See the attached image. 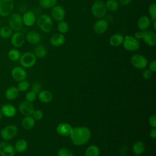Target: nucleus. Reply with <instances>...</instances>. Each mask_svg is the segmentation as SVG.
<instances>
[{
  "instance_id": "obj_46",
  "label": "nucleus",
  "mask_w": 156,
  "mask_h": 156,
  "mask_svg": "<svg viewBox=\"0 0 156 156\" xmlns=\"http://www.w3.org/2000/svg\"><path fill=\"white\" fill-rule=\"evenodd\" d=\"M149 135L150 136L153 138V139H155V137H156V129L155 127L154 128H152L150 132H149Z\"/></svg>"
},
{
  "instance_id": "obj_8",
  "label": "nucleus",
  "mask_w": 156,
  "mask_h": 156,
  "mask_svg": "<svg viewBox=\"0 0 156 156\" xmlns=\"http://www.w3.org/2000/svg\"><path fill=\"white\" fill-rule=\"evenodd\" d=\"M14 8L13 0H0V16H9Z\"/></svg>"
},
{
  "instance_id": "obj_12",
  "label": "nucleus",
  "mask_w": 156,
  "mask_h": 156,
  "mask_svg": "<svg viewBox=\"0 0 156 156\" xmlns=\"http://www.w3.org/2000/svg\"><path fill=\"white\" fill-rule=\"evenodd\" d=\"M25 36L24 34L20 31L15 32L10 37V42L13 46L15 48H21L25 43Z\"/></svg>"
},
{
  "instance_id": "obj_19",
  "label": "nucleus",
  "mask_w": 156,
  "mask_h": 156,
  "mask_svg": "<svg viewBox=\"0 0 156 156\" xmlns=\"http://www.w3.org/2000/svg\"><path fill=\"white\" fill-rule=\"evenodd\" d=\"M25 39L28 43L32 44H36L40 42L41 35L40 34L35 30H29L25 35Z\"/></svg>"
},
{
  "instance_id": "obj_36",
  "label": "nucleus",
  "mask_w": 156,
  "mask_h": 156,
  "mask_svg": "<svg viewBox=\"0 0 156 156\" xmlns=\"http://www.w3.org/2000/svg\"><path fill=\"white\" fill-rule=\"evenodd\" d=\"M57 29L59 33L64 34L66 33L69 30V24L66 21L64 20L58 22L57 24Z\"/></svg>"
},
{
  "instance_id": "obj_21",
  "label": "nucleus",
  "mask_w": 156,
  "mask_h": 156,
  "mask_svg": "<svg viewBox=\"0 0 156 156\" xmlns=\"http://www.w3.org/2000/svg\"><path fill=\"white\" fill-rule=\"evenodd\" d=\"M1 112L4 116L12 118L15 116L16 113V109L13 105L10 104H5L2 106Z\"/></svg>"
},
{
  "instance_id": "obj_40",
  "label": "nucleus",
  "mask_w": 156,
  "mask_h": 156,
  "mask_svg": "<svg viewBox=\"0 0 156 156\" xmlns=\"http://www.w3.org/2000/svg\"><path fill=\"white\" fill-rule=\"evenodd\" d=\"M36 98H37L36 94L34 92H33L32 91H28L25 95L26 101H27L29 102H31V103L35 101Z\"/></svg>"
},
{
  "instance_id": "obj_27",
  "label": "nucleus",
  "mask_w": 156,
  "mask_h": 156,
  "mask_svg": "<svg viewBox=\"0 0 156 156\" xmlns=\"http://www.w3.org/2000/svg\"><path fill=\"white\" fill-rule=\"evenodd\" d=\"M145 150V144L143 141L135 142L132 146V151L135 155H141Z\"/></svg>"
},
{
  "instance_id": "obj_25",
  "label": "nucleus",
  "mask_w": 156,
  "mask_h": 156,
  "mask_svg": "<svg viewBox=\"0 0 156 156\" xmlns=\"http://www.w3.org/2000/svg\"><path fill=\"white\" fill-rule=\"evenodd\" d=\"M19 94V91L17 87H10L5 91V97L6 99L10 101H12L16 99Z\"/></svg>"
},
{
  "instance_id": "obj_15",
  "label": "nucleus",
  "mask_w": 156,
  "mask_h": 156,
  "mask_svg": "<svg viewBox=\"0 0 156 156\" xmlns=\"http://www.w3.org/2000/svg\"><path fill=\"white\" fill-rule=\"evenodd\" d=\"M11 76L14 80L20 82L25 80L27 76V73L23 67L15 66L11 71Z\"/></svg>"
},
{
  "instance_id": "obj_32",
  "label": "nucleus",
  "mask_w": 156,
  "mask_h": 156,
  "mask_svg": "<svg viewBox=\"0 0 156 156\" xmlns=\"http://www.w3.org/2000/svg\"><path fill=\"white\" fill-rule=\"evenodd\" d=\"M13 34L12 30L9 26H4L0 29V37L2 38H10Z\"/></svg>"
},
{
  "instance_id": "obj_45",
  "label": "nucleus",
  "mask_w": 156,
  "mask_h": 156,
  "mask_svg": "<svg viewBox=\"0 0 156 156\" xmlns=\"http://www.w3.org/2000/svg\"><path fill=\"white\" fill-rule=\"evenodd\" d=\"M136 39H137L138 40H141V37H142V31L140 30H138L136 32H135L134 33V36H133Z\"/></svg>"
},
{
  "instance_id": "obj_9",
  "label": "nucleus",
  "mask_w": 156,
  "mask_h": 156,
  "mask_svg": "<svg viewBox=\"0 0 156 156\" xmlns=\"http://www.w3.org/2000/svg\"><path fill=\"white\" fill-rule=\"evenodd\" d=\"M18 133V128L13 124L8 125L2 129L0 132L1 136L5 141L10 140L14 138Z\"/></svg>"
},
{
  "instance_id": "obj_7",
  "label": "nucleus",
  "mask_w": 156,
  "mask_h": 156,
  "mask_svg": "<svg viewBox=\"0 0 156 156\" xmlns=\"http://www.w3.org/2000/svg\"><path fill=\"white\" fill-rule=\"evenodd\" d=\"M130 63L135 68L142 69H144L147 66L148 61L147 58L143 55L136 54L132 56L130 58Z\"/></svg>"
},
{
  "instance_id": "obj_37",
  "label": "nucleus",
  "mask_w": 156,
  "mask_h": 156,
  "mask_svg": "<svg viewBox=\"0 0 156 156\" xmlns=\"http://www.w3.org/2000/svg\"><path fill=\"white\" fill-rule=\"evenodd\" d=\"M29 88V83L28 81L26 80L20 81L17 86V88L18 91L21 92L26 91Z\"/></svg>"
},
{
  "instance_id": "obj_38",
  "label": "nucleus",
  "mask_w": 156,
  "mask_h": 156,
  "mask_svg": "<svg viewBox=\"0 0 156 156\" xmlns=\"http://www.w3.org/2000/svg\"><path fill=\"white\" fill-rule=\"evenodd\" d=\"M32 116L35 120L38 121V120H40L43 118V113L41 110H39V109L34 110V111L32 113Z\"/></svg>"
},
{
  "instance_id": "obj_17",
  "label": "nucleus",
  "mask_w": 156,
  "mask_h": 156,
  "mask_svg": "<svg viewBox=\"0 0 156 156\" xmlns=\"http://www.w3.org/2000/svg\"><path fill=\"white\" fill-rule=\"evenodd\" d=\"M73 130L72 126L66 122H62L57 125L56 127L57 133L62 136H69Z\"/></svg>"
},
{
  "instance_id": "obj_5",
  "label": "nucleus",
  "mask_w": 156,
  "mask_h": 156,
  "mask_svg": "<svg viewBox=\"0 0 156 156\" xmlns=\"http://www.w3.org/2000/svg\"><path fill=\"white\" fill-rule=\"evenodd\" d=\"M122 44L123 48L128 51H136L140 46L139 40L132 35L125 36Z\"/></svg>"
},
{
  "instance_id": "obj_33",
  "label": "nucleus",
  "mask_w": 156,
  "mask_h": 156,
  "mask_svg": "<svg viewBox=\"0 0 156 156\" xmlns=\"http://www.w3.org/2000/svg\"><path fill=\"white\" fill-rule=\"evenodd\" d=\"M57 3V0H39L40 5L44 9H52Z\"/></svg>"
},
{
  "instance_id": "obj_6",
  "label": "nucleus",
  "mask_w": 156,
  "mask_h": 156,
  "mask_svg": "<svg viewBox=\"0 0 156 156\" xmlns=\"http://www.w3.org/2000/svg\"><path fill=\"white\" fill-rule=\"evenodd\" d=\"M20 63L23 68H31L36 63L37 57L33 52H26L21 55L19 59Z\"/></svg>"
},
{
  "instance_id": "obj_22",
  "label": "nucleus",
  "mask_w": 156,
  "mask_h": 156,
  "mask_svg": "<svg viewBox=\"0 0 156 156\" xmlns=\"http://www.w3.org/2000/svg\"><path fill=\"white\" fill-rule=\"evenodd\" d=\"M150 24V18L146 15H142L137 21V27L140 31H144L148 29Z\"/></svg>"
},
{
  "instance_id": "obj_24",
  "label": "nucleus",
  "mask_w": 156,
  "mask_h": 156,
  "mask_svg": "<svg viewBox=\"0 0 156 156\" xmlns=\"http://www.w3.org/2000/svg\"><path fill=\"white\" fill-rule=\"evenodd\" d=\"M38 98L41 102L49 103L53 99V94L48 90H43L38 93Z\"/></svg>"
},
{
  "instance_id": "obj_29",
  "label": "nucleus",
  "mask_w": 156,
  "mask_h": 156,
  "mask_svg": "<svg viewBox=\"0 0 156 156\" xmlns=\"http://www.w3.org/2000/svg\"><path fill=\"white\" fill-rule=\"evenodd\" d=\"M34 54L36 57L42 58L46 55L47 49L44 46L41 44H38L35 48Z\"/></svg>"
},
{
  "instance_id": "obj_47",
  "label": "nucleus",
  "mask_w": 156,
  "mask_h": 156,
  "mask_svg": "<svg viewBox=\"0 0 156 156\" xmlns=\"http://www.w3.org/2000/svg\"><path fill=\"white\" fill-rule=\"evenodd\" d=\"M120 3L123 5H129L133 0H119Z\"/></svg>"
},
{
  "instance_id": "obj_48",
  "label": "nucleus",
  "mask_w": 156,
  "mask_h": 156,
  "mask_svg": "<svg viewBox=\"0 0 156 156\" xmlns=\"http://www.w3.org/2000/svg\"><path fill=\"white\" fill-rule=\"evenodd\" d=\"M153 23V29L155 31L156 30V21H154V22H152Z\"/></svg>"
},
{
  "instance_id": "obj_35",
  "label": "nucleus",
  "mask_w": 156,
  "mask_h": 156,
  "mask_svg": "<svg viewBox=\"0 0 156 156\" xmlns=\"http://www.w3.org/2000/svg\"><path fill=\"white\" fill-rule=\"evenodd\" d=\"M148 13L150 16L151 22L156 21V4L153 2L148 7Z\"/></svg>"
},
{
  "instance_id": "obj_2",
  "label": "nucleus",
  "mask_w": 156,
  "mask_h": 156,
  "mask_svg": "<svg viewBox=\"0 0 156 156\" xmlns=\"http://www.w3.org/2000/svg\"><path fill=\"white\" fill-rule=\"evenodd\" d=\"M36 23L38 28L44 33H49L52 29V19L47 14L40 15L36 20Z\"/></svg>"
},
{
  "instance_id": "obj_50",
  "label": "nucleus",
  "mask_w": 156,
  "mask_h": 156,
  "mask_svg": "<svg viewBox=\"0 0 156 156\" xmlns=\"http://www.w3.org/2000/svg\"><path fill=\"white\" fill-rule=\"evenodd\" d=\"M134 156H141V155H135Z\"/></svg>"
},
{
  "instance_id": "obj_10",
  "label": "nucleus",
  "mask_w": 156,
  "mask_h": 156,
  "mask_svg": "<svg viewBox=\"0 0 156 156\" xmlns=\"http://www.w3.org/2000/svg\"><path fill=\"white\" fill-rule=\"evenodd\" d=\"M141 39L149 46H155L156 44V34L154 30L147 29L142 31Z\"/></svg>"
},
{
  "instance_id": "obj_39",
  "label": "nucleus",
  "mask_w": 156,
  "mask_h": 156,
  "mask_svg": "<svg viewBox=\"0 0 156 156\" xmlns=\"http://www.w3.org/2000/svg\"><path fill=\"white\" fill-rule=\"evenodd\" d=\"M58 156H73L71 151L66 147H62L58 151Z\"/></svg>"
},
{
  "instance_id": "obj_13",
  "label": "nucleus",
  "mask_w": 156,
  "mask_h": 156,
  "mask_svg": "<svg viewBox=\"0 0 156 156\" xmlns=\"http://www.w3.org/2000/svg\"><path fill=\"white\" fill-rule=\"evenodd\" d=\"M15 152L14 146L10 143L5 141L0 143L1 156H14Z\"/></svg>"
},
{
  "instance_id": "obj_49",
  "label": "nucleus",
  "mask_w": 156,
  "mask_h": 156,
  "mask_svg": "<svg viewBox=\"0 0 156 156\" xmlns=\"http://www.w3.org/2000/svg\"><path fill=\"white\" fill-rule=\"evenodd\" d=\"M1 118H2V113H1V111H0V120H1Z\"/></svg>"
},
{
  "instance_id": "obj_1",
  "label": "nucleus",
  "mask_w": 156,
  "mask_h": 156,
  "mask_svg": "<svg viewBox=\"0 0 156 156\" xmlns=\"http://www.w3.org/2000/svg\"><path fill=\"white\" fill-rule=\"evenodd\" d=\"M91 136V131L87 127H76L73 128L69 135L72 143L77 146L86 144L90 140Z\"/></svg>"
},
{
  "instance_id": "obj_43",
  "label": "nucleus",
  "mask_w": 156,
  "mask_h": 156,
  "mask_svg": "<svg viewBox=\"0 0 156 156\" xmlns=\"http://www.w3.org/2000/svg\"><path fill=\"white\" fill-rule=\"evenodd\" d=\"M149 124L152 127H156V116L155 115H152L149 118Z\"/></svg>"
},
{
  "instance_id": "obj_30",
  "label": "nucleus",
  "mask_w": 156,
  "mask_h": 156,
  "mask_svg": "<svg viewBox=\"0 0 156 156\" xmlns=\"http://www.w3.org/2000/svg\"><path fill=\"white\" fill-rule=\"evenodd\" d=\"M100 150L96 145H90L88 146L85 152V156H99Z\"/></svg>"
},
{
  "instance_id": "obj_28",
  "label": "nucleus",
  "mask_w": 156,
  "mask_h": 156,
  "mask_svg": "<svg viewBox=\"0 0 156 156\" xmlns=\"http://www.w3.org/2000/svg\"><path fill=\"white\" fill-rule=\"evenodd\" d=\"M27 142L24 139H19L16 141L15 144V151L21 153L25 151L27 148Z\"/></svg>"
},
{
  "instance_id": "obj_16",
  "label": "nucleus",
  "mask_w": 156,
  "mask_h": 156,
  "mask_svg": "<svg viewBox=\"0 0 156 156\" xmlns=\"http://www.w3.org/2000/svg\"><path fill=\"white\" fill-rule=\"evenodd\" d=\"M18 108L20 113L25 116H31L34 110L32 103L27 101H23L21 102L19 104Z\"/></svg>"
},
{
  "instance_id": "obj_23",
  "label": "nucleus",
  "mask_w": 156,
  "mask_h": 156,
  "mask_svg": "<svg viewBox=\"0 0 156 156\" xmlns=\"http://www.w3.org/2000/svg\"><path fill=\"white\" fill-rule=\"evenodd\" d=\"M124 37L121 34H114L109 38V43L113 47H118L122 44Z\"/></svg>"
},
{
  "instance_id": "obj_44",
  "label": "nucleus",
  "mask_w": 156,
  "mask_h": 156,
  "mask_svg": "<svg viewBox=\"0 0 156 156\" xmlns=\"http://www.w3.org/2000/svg\"><path fill=\"white\" fill-rule=\"evenodd\" d=\"M149 69H150L152 73L156 71V60H154L150 62L149 64Z\"/></svg>"
},
{
  "instance_id": "obj_20",
  "label": "nucleus",
  "mask_w": 156,
  "mask_h": 156,
  "mask_svg": "<svg viewBox=\"0 0 156 156\" xmlns=\"http://www.w3.org/2000/svg\"><path fill=\"white\" fill-rule=\"evenodd\" d=\"M22 19L23 24L28 27L32 26L35 23L37 20L34 12L32 10L26 12L22 16Z\"/></svg>"
},
{
  "instance_id": "obj_11",
  "label": "nucleus",
  "mask_w": 156,
  "mask_h": 156,
  "mask_svg": "<svg viewBox=\"0 0 156 156\" xmlns=\"http://www.w3.org/2000/svg\"><path fill=\"white\" fill-rule=\"evenodd\" d=\"M66 12L63 7L59 5H55L51 9V15L52 19H54L55 21L60 22L64 20L65 18Z\"/></svg>"
},
{
  "instance_id": "obj_34",
  "label": "nucleus",
  "mask_w": 156,
  "mask_h": 156,
  "mask_svg": "<svg viewBox=\"0 0 156 156\" xmlns=\"http://www.w3.org/2000/svg\"><path fill=\"white\" fill-rule=\"evenodd\" d=\"M105 4L107 10L111 12H115L119 8V4L116 0H107Z\"/></svg>"
},
{
  "instance_id": "obj_3",
  "label": "nucleus",
  "mask_w": 156,
  "mask_h": 156,
  "mask_svg": "<svg viewBox=\"0 0 156 156\" xmlns=\"http://www.w3.org/2000/svg\"><path fill=\"white\" fill-rule=\"evenodd\" d=\"M107 11L105 4L102 0H96L91 5V14L98 19L103 18L105 16Z\"/></svg>"
},
{
  "instance_id": "obj_31",
  "label": "nucleus",
  "mask_w": 156,
  "mask_h": 156,
  "mask_svg": "<svg viewBox=\"0 0 156 156\" xmlns=\"http://www.w3.org/2000/svg\"><path fill=\"white\" fill-rule=\"evenodd\" d=\"M21 55V54L20 51L16 48H13L10 49L7 53L8 58H9L10 60L12 62H16L17 60H19Z\"/></svg>"
},
{
  "instance_id": "obj_26",
  "label": "nucleus",
  "mask_w": 156,
  "mask_h": 156,
  "mask_svg": "<svg viewBox=\"0 0 156 156\" xmlns=\"http://www.w3.org/2000/svg\"><path fill=\"white\" fill-rule=\"evenodd\" d=\"M35 121L32 116H26L22 121V126L26 130H30L35 125Z\"/></svg>"
},
{
  "instance_id": "obj_42",
  "label": "nucleus",
  "mask_w": 156,
  "mask_h": 156,
  "mask_svg": "<svg viewBox=\"0 0 156 156\" xmlns=\"http://www.w3.org/2000/svg\"><path fill=\"white\" fill-rule=\"evenodd\" d=\"M152 73H153L150 69H146L143 72V77L145 79H149L152 76Z\"/></svg>"
},
{
  "instance_id": "obj_4",
  "label": "nucleus",
  "mask_w": 156,
  "mask_h": 156,
  "mask_svg": "<svg viewBox=\"0 0 156 156\" xmlns=\"http://www.w3.org/2000/svg\"><path fill=\"white\" fill-rule=\"evenodd\" d=\"M8 24L12 31H20L24 25L22 16L18 13H12L9 16Z\"/></svg>"
},
{
  "instance_id": "obj_41",
  "label": "nucleus",
  "mask_w": 156,
  "mask_h": 156,
  "mask_svg": "<svg viewBox=\"0 0 156 156\" xmlns=\"http://www.w3.org/2000/svg\"><path fill=\"white\" fill-rule=\"evenodd\" d=\"M31 91L34 92L36 94H38L41 91V85L39 83H34L31 87Z\"/></svg>"
},
{
  "instance_id": "obj_14",
  "label": "nucleus",
  "mask_w": 156,
  "mask_h": 156,
  "mask_svg": "<svg viewBox=\"0 0 156 156\" xmlns=\"http://www.w3.org/2000/svg\"><path fill=\"white\" fill-rule=\"evenodd\" d=\"M108 27L107 21L104 18L98 19L93 25V30L97 34H102L105 33Z\"/></svg>"
},
{
  "instance_id": "obj_18",
  "label": "nucleus",
  "mask_w": 156,
  "mask_h": 156,
  "mask_svg": "<svg viewBox=\"0 0 156 156\" xmlns=\"http://www.w3.org/2000/svg\"><path fill=\"white\" fill-rule=\"evenodd\" d=\"M65 42V37L63 34L59 32L52 35L50 39L49 43L54 47H59L62 46Z\"/></svg>"
}]
</instances>
